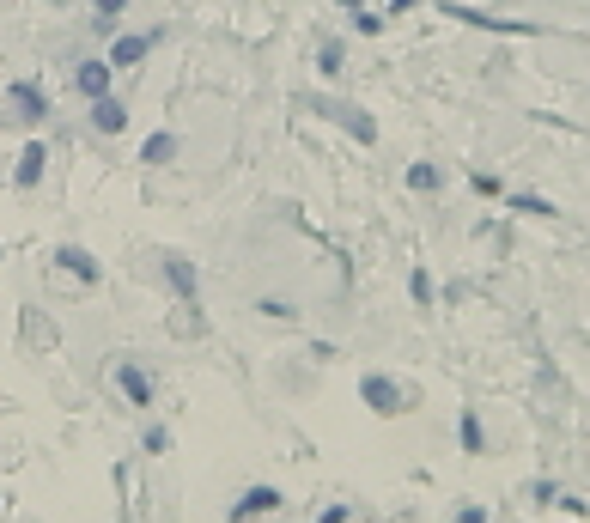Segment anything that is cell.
I'll use <instances>...</instances> for the list:
<instances>
[{
  "instance_id": "6da1fadb",
  "label": "cell",
  "mask_w": 590,
  "mask_h": 523,
  "mask_svg": "<svg viewBox=\"0 0 590 523\" xmlns=\"http://www.w3.org/2000/svg\"><path fill=\"white\" fill-rule=\"evenodd\" d=\"M359 402L372 408L378 420H396V414H408V408H414V390H408V384H396V378H384V371H365V378H359Z\"/></svg>"
},
{
  "instance_id": "7a4b0ae2",
  "label": "cell",
  "mask_w": 590,
  "mask_h": 523,
  "mask_svg": "<svg viewBox=\"0 0 590 523\" xmlns=\"http://www.w3.org/2000/svg\"><path fill=\"white\" fill-rule=\"evenodd\" d=\"M280 505H286V493H280L274 481H256V487H244V493L232 499L226 523H262V517H280Z\"/></svg>"
},
{
  "instance_id": "3957f363",
  "label": "cell",
  "mask_w": 590,
  "mask_h": 523,
  "mask_svg": "<svg viewBox=\"0 0 590 523\" xmlns=\"http://www.w3.org/2000/svg\"><path fill=\"white\" fill-rule=\"evenodd\" d=\"M49 268L67 274V280H80V286H104V262H98L92 250H80V244H55Z\"/></svg>"
},
{
  "instance_id": "277c9868",
  "label": "cell",
  "mask_w": 590,
  "mask_h": 523,
  "mask_svg": "<svg viewBox=\"0 0 590 523\" xmlns=\"http://www.w3.org/2000/svg\"><path fill=\"white\" fill-rule=\"evenodd\" d=\"M49 116V98H43V86L37 80H13L7 86V122H19V128H37Z\"/></svg>"
},
{
  "instance_id": "5b68a950",
  "label": "cell",
  "mask_w": 590,
  "mask_h": 523,
  "mask_svg": "<svg viewBox=\"0 0 590 523\" xmlns=\"http://www.w3.org/2000/svg\"><path fill=\"white\" fill-rule=\"evenodd\" d=\"M159 37H165V31H128V37H110V55H104V61H110L116 73H122V67H140L146 55H153Z\"/></svg>"
},
{
  "instance_id": "8992f818",
  "label": "cell",
  "mask_w": 590,
  "mask_h": 523,
  "mask_svg": "<svg viewBox=\"0 0 590 523\" xmlns=\"http://www.w3.org/2000/svg\"><path fill=\"white\" fill-rule=\"evenodd\" d=\"M110 80H116V67L104 61V55H86L80 67H73V86H80V98L92 104V98H104L110 92Z\"/></svg>"
},
{
  "instance_id": "52a82bcc",
  "label": "cell",
  "mask_w": 590,
  "mask_h": 523,
  "mask_svg": "<svg viewBox=\"0 0 590 523\" xmlns=\"http://www.w3.org/2000/svg\"><path fill=\"white\" fill-rule=\"evenodd\" d=\"M116 390H122L134 408H153V396H159V384L146 378V371H140L134 359H116Z\"/></svg>"
},
{
  "instance_id": "ba28073f",
  "label": "cell",
  "mask_w": 590,
  "mask_h": 523,
  "mask_svg": "<svg viewBox=\"0 0 590 523\" xmlns=\"http://www.w3.org/2000/svg\"><path fill=\"white\" fill-rule=\"evenodd\" d=\"M43 171H49V146H43V140H31L25 153H19V165H13V189H37V183H43Z\"/></svg>"
},
{
  "instance_id": "9c48e42d",
  "label": "cell",
  "mask_w": 590,
  "mask_h": 523,
  "mask_svg": "<svg viewBox=\"0 0 590 523\" xmlns=\"http://www.w3.org/2000/svg\"><path fill=\"white\" fill-rule=\"evenodd\" d=\"M329 116H335V122H341V128H347V134H353L359 146H372V140H378V122L365 116L359 104H329Z\"/></svg>"
},
{
  "instance_id": "30bf717a",
  "label": "cell",
  "mask_w": 590,
  "mask_h": 523,
  "mask_svg": "<svg viewBox=\"0 0 590 523\" xmlns=\"http://www.w3.org/2000/svg\"><path fill=\"white\" fill-rule=\"evenodd\" d=\"M92 128H98V134H122V128H128V110H122V98H116V92L92 98Z\"/></svg>"
},
{
  "instance_id": "8fae6325",
  "label": "cell",
  "mask_w": 590,
  "mask_h": 523,
  "mask_svg": "<svg viewBox=\"0 0 590 523\" xmlns=\"http://www.w3.org/2000/svg\"><path fill=\"white\" fill-rule=\"evenodd\" d=\"M165 280L177 286V298H189V305H195V298H201V280H195V262H183V256H165Z\"/></svg>"
},
{
  "instance_id": "7c38bea8",
  "label": "cell",
  "mask_w": 590,
  "mask_h": 523,
  "mask_svg": "<svg viewBox=\"0 0 590 523\" xmlns=\"http://www.w3.org/2000/svg\"><path fill=\"white\" fill-rule=\"evenodd\" d=\"M177 159V134H146V146H140V165H171Z\"/></svg>"
},
{
  "instance_id": "4fadbf2b",
  "label": "cell",
  "mask_w": 590,
  "mask_h": 523,
  "mask_svg": "<svg viewBox=\"0 0 590 523\" xmlns=\"http://www.w3.org/2000/svg\"><path fill=\"white\" fill-rule=\"evenodd\" d=\"M317 67H323V80H335V73L347 67V49H341V37H329V43L317 49Z\"/></svg>"
},
{
  "instance_id": "5bb4252c",
  "label": "cell",
  "mask_w": 590,
  "mask_h": 523,
  "mask_svg": "<svg viewBox=\"0 0 590 523\" xmlns=\"http://www.w3.org/2000/svg\"><path fill=\"white\" fill-rule=\"evenodd\" d=\"M438 183H445V171H438V165H426V159H420V165H408V189H420V195H432Z\"/></svg>"
},
{
  "instance_id": "9a60e30c",
  "label": "cell",
  "mask_w": 590,
  "mask_h": 523,
  "mask_svg": "<svg viewBox=\"0 0 590 523\" xmlns=\"http://www.w3.org/2000/svg\"><path fill=\"white\" fill-rule=\"evenodd\" d=\"M463 451H469V457H481V451H487V432H481V414H475V408L463 414Z\"/></svg>"
},
{
  "instance_id": "2e32d148",
  "label": "cell",
  "mask_w": 590,
  "mask_h": 523,
  "mask_svg": "<svg viewBox=\"0 0 590 523\" xmlns=\"http://www.w3.org/2000/svg\"><path fill=\"white\" fill-rule=\"evenodd\" d=\"M256 311H262L268 323H292V317H299V311H292V305H286V298H262V305H256Z\"/></svg>"
},
{
  "instance_id": "e0dca14e",
  "label": "cell",
  "mask_w": 590,
  "mask_h": 523,
  "mask_svg": "<svg viewBox=\"0 0 590 523\" xmlns=\"http://www.w3.org/2000/svg\"><path fill=\"white\" fill-rule=\"evenodd\" d=\"M408 292H414V305H432V274L414 268V274H408Z\"/></svg>"
},
{
  "instance_id": "ac0fdd59",
  "label": "cell",
  "mask_w": 590,
  "mask_h": 523,
  "mask_svg": "<svg viewBox=\"0 0 590 523\" xmlns=\"http://www.w3.org/2000/svg\"><path fill=\"white\" fill-rule=\"evenodd\" d=\"M511 207H518V213H536V219H548V213H554L542 195H511Z\"/></svg>"
},
{
  "instance_id": "d6986e66",
  "label": "cell",
  "mask_w": 590,
  "mask_h": 523,
  "mask_svg": "<svg viewBox=\"0 0 590 523\" xmlns=\"http://www.w3.org/2000/svg\"><path fill=\"white\" fill-rule=\"evenodd\" d=\"M353 31H359V37H378V31H384V19H378V13H365V7H359V13H353Z\"/></svg>"
},
{
  "instance_id": "ffe728a7",
  "label": "cell",
  "mask_w": 590,
  "mask_h": 523,
  "mask_svg": "<svg viewBox=\"0 0 590 523\" xmlns=\"http://www.w3.org/2000/svg\"><path fill=\"white\" fill-rule=\"evenodd\" d=\"M92 13H98V19H122V13H128V0H92Z\"/></svg>"
},
{
  "instance_id": "44dd1931",
  "label": "cell",
  "mask_w": 590,
  "mask_h": 523,
  "mask_svg": "<svg viewBox=\"0 0 590 523\" xmlns=\"http://www.w3.org/2000/svg\"><path fill=\"white\" fill-rule=\"evenodd\" d=\"M347 517H353V511H347V505H329V511H323V517H317V523H347Z\"/></svg>"
},
{
  "instance_id": "7402d4cb",
  "label": "cell",
  "mask_w": 590,
  "mask_h": 523,
  "mask_svg": "<svg viewBox=\"0 0 590 523\" xmlns=\"http://www.w3.org/2000/svg\"><path fill=\"white\" fill-rule=\"evenodd\" d=\"M457 523H487V511H481V505H463V511H457Z\"/></svg>"
},
{
  "instance_id": "603a6c76",
  "label": "cell",
  "mask_w": 590,
  "mask_h": 523,
  "mask_svg": "<svg viewBox=\"0 0 590 523\" xmlns=\"http://www.w3.org/2000/svg\"><path fill=\"white\" fill-rule=\"evenodd\" d=\"M341 7H347V13H359V0H341Z\"/></svg>"
}]
</instances>
